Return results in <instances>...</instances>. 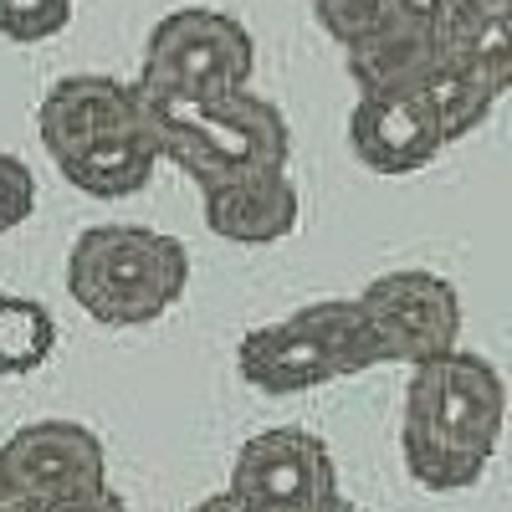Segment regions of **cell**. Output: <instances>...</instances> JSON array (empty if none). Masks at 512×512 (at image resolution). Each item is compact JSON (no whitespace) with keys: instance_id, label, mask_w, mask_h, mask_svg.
Wrapping results in <instances>:
<instances>
[{"instance_id":"30bf717a","label":"cell","mask_w":512,"mask_h":512,"mask_svg":"<svg viewBox=\"0 0 512 512\" xmlns=\"http://www.w3.org/2000/svg\"><path fill=\"white\" fill-rule=\"evenodd\" d=\"M349 149L374 175H415L446 149V139L425 98L415 88H400V93H359L349 113Z\"/></svg>"},{"instance_id":"9c48e42d","label":"cell","mask_w":512,"mask_h":512,"mask_svg":"<svg viewBox=\"0 0 512 512\" xmlns=\"http://www.w3.org/2000/svg\"><path fill=\"white\" fill-rule=\"evenodd\" d=\"M134 123H144V98L134 82H118L103 72H72V77H57L47 88V98H41L36 134L47 144V154L62 164V159L82 154L88 144L123 134Z\"/></svg>"},{"instance_id":"7c38bea8","label":"cell","mask_w":512,"mask_h":512,"mask_svg":"<svg viewBox=\"0 0 512 512\" xmlns=\"http://www.w3.org/2000/svg\"><path fill=\"white\" fill-rule=\"evenodd\" d=\"M200 205H205V226L236 246H277L282 236H292L297 216H303V200H297L287 169L200 190Z\"/></svg>"},{"instance_id":"7402d4cb","label":"cell","mask_w":512,"mask_h":512,"mask_svg":"<svg viewBox=\"0 0 512 512\" xmlns=\"http://www.w3.org/2000/svg\"><path fill=\"white\" fill-rule=\"evenodd\" d=\"M190 512H246V507H241V502H236L231 492H216V497H200V502H195Z\"/></svg>"},{"instance_id":"44dd1931","label":"cell","mask_w":512,"mask_h":512,"mask_svg":"<svg viewBox=\"0 0 512 512\" xmlns=\"http://www.w3.org/2000/svg\"><path fill=\"white\" fill-rule=\"evenodd\" d=\"M0 512H36V502L11 482V472H6V466H0Z\"/></svg>"},{"instance_id":"d6986e66","label":"cell","mask_w":512,"mask_h":512,"mask_svg":"<svg viewBox=\"0 0 512 512\" xmlns=\"http://www.w3.org/2000/svg\"><path fill=\"white\" fill-rule=\"evenodd\" d=\"M36 210V175L21 154L0 149V236L16 231L21 221H31Z\"/></svg>"},{"instance_id":"277c9868","label":"cell","mask_w":512,"mask_h":512,"mask_svg":"<svg viewBox=\"0 0 512 512\" xmlns=\"http://www.w3.org/2000/svg\"><path fill=\"white\" fill-rule=\"evenodd\" d=\"M236 369L262 395H308L333 379L374 369L354 297H323L277 323L251 328L236 344Z\"/></svg>"},{"instance_id":"5bb4252c","label":"cell","mask_w":512,"mask_h":512,"mask_svg":"<svg viewBox=\"0 0 512 512\" xmlns=\"http://www.w3.org/2000/svg\"><path fill=\"white\" fill-rule=\"evenodd\" d=\"M154 164H159V144H154V128H149V113H144V123L88 144L82 154L62 159L57 169L72 190L98 195V200H118V195H139L154 180Z\"/></svg>"},{"instance_id":"8992f818","label":"cell","mask_w":512,"mask_h":512,"mask_svg":"<svg viewBox=\"0 0 512 512\" xmlns=\"http://www.w3.org/2000/svg\"><path fill=\"white\" fill-rule=\"evenodd\" d=\"M354 308L364 318V338L374 349V364H425L456 349L461 338V297L446 277L400 267L374 277Z\"/></svg>"},{"instance_id":"e0dca14e","label":"cell","mask_w":512,"mask_h":512,"mask_svg":"<svg viewBox=\"0 0 512 512\" xmlns=\"http://www.w3.org/2000/svg\"><path fill=\"white\" fill-rule=\"evenodd\" d=\"M415 0H313V16L318 26L338 41V47H354L369 31L390 26L395 16H405Z\"/></svg>"},{"instance_id":"52a82bcc","label":"cell","mask_w":512,"mask_h":512,"mask_svg":"<svg viewBox=\"0 0 512 512\" xmlns=\"http://www.w3.org/2000/svg\"><path fill=\"white\" fill-rule=\"evenodd\" d=\"M226 492L246 512H313L338 497V466L323 436L303 425H272L236 451Z\"/></svg>"},{"instance_id":"7a4b0ae2","label":"cell","mask_w":512,"mask_h":512,"mask_svg":"<svg viewBox=\"0 0 512 512\" xmlns=\"http://www.w3.org/2000/svg\"><path fill=\"white\" fill-rule=\"evenodd\" d=\"M144 98V93H139ZM159 159L180 164L200 190H216L246 175L287 169V118L277 103L251 88L221 98H144Z\"/></svg>"},{"instance_id":"6da1fadb","label":"cell","mask_w":512,"mask_h":512,"mask_svg":"<svg viewBox=\"0 0 512 512\" xmlns=\"http://www.w3.org/2000/svg\"><path fill=\"white\" fill-rule=\"evenodd\" d=\"M502 420H507V384L492 359L451 349L441 359L415 364L400 415L405 472L425 492L477 487L487 461L497 456Z\"/></svg>"},{"instance_id":"ac0fdd59","label":"cell","mask_w":512,"mask_h":512,"mask_svg":"<svg viewBox=\"0 0 512 512\" xmlns=\"http://www.w3.org/2000/svg\"><path fill=\"white\" fill-rule=\"evenodd\" d=\"M72 0H0V36L6 41H47L67 31Z\"/></svg>"},{"instance_id":"5b68a950","label":"cell","mask_w":512,"mask_h":512,"mask_svg":"<svg viewBox=\"0 0 512 512\" xmlns=\"http://www.w3.org/2000/svg\"><path fill=\"white\" fill-rule=\"evenodd\" d=\"M251 72H256L251 31L216 6H185L154 21L134 88L144 98H221L241 93Z\"/></svg>"},{"instance_id":"603a6c76","label":"cell","mask_w":512,"mask_h":512,"mask_svg":"<svg viewBox=\"0 0 512 512\" xmlns=\"http://www.w3.org/2000/svg\"><path fill=\"white\" fill-rule=\"evenodd\" d=\"M313 512H364V507H354V502H349L344 492H338L333 502H323V507H313Z\"/></svg>"},{"instance_id":"3957f363","label":"cell","mask_w":512,"mask_h":512,"mask_svg":"<svg viewBox=\"0 0 512 512\" xmlns=\"http://www.w3.org/2000/svg\"><path fill=\"white\" fill-rule=\"evenodd\" d=\"M190 287L185 241L154 226H88L67 251L72 303L103 328H144L164 318Z\"/></svg>"},{"instance_id":"4fadbf2b","label":"cell","mask_w":512,"mask_h":512,"mask_svg":"<svg viewBox=\"0 0 512 512\" xmlns=\"http://www.w3.org/2000/svg\"><path fill=\"white\" fill-rule=\"evenodd\" d=\"M344 67H349L359 93L415 88V82L436 67V31H431V16H425V0H415V6L405 16H395L390 26H379L364 41L344 47Z\"/></svg>"},{"instance_id":"2e32d148","label":"cell","mask_w":512,"mask_h":512,"mask_svg":"<svg viewBox=\"0 0 512 512\" xmlns=\"http://www.w3.org/2000/svg\"><path fill=\"white\" fill-rule=\"evenodd\" d=\"M415 93L425 98V108L436 113L446 144H456V139L472 134V128H482L487 113H492V103H497V98L482 88V82H472V77L456 72V67H441V62L415 82Z\"/></svg>"},{"instance_id":"ba28073f","label":"cell","mask_w":512,"mask_h":512,"mask_svg":"<svg viewBox=\"0 0 512 512\" xmlns=\"http://www.w3.org/2000/svg\"><path fill=\"white\" fill-rule=\"evenodd\" d=\"M0 466H6L11 482L36 507L108 482V451L82 420H31V425H21V431L0 446Z\"/></svg>"},{"instance_id":"8fae6325","label":"cell","mask_w":512,"mask_h":512,"mask_svg":"<svg viewBox=\"0 0 512 512\" xmlns=\"http://www.w3.org/2000/svg\"><path fill=\"white\" fill-rule=\"evenodd\" d=\"M436 62L456 67L492 98L512 88V0H425Z\"/></svg>"},{"instance_id":"ffe728a7","label":"cell","mask_w":512,"mask_h":512,"mask_svg":"<svg viewBox=\"0 0 512 512\" xmlns=\"http://www.w3.org/2000/svg\"><path fill=\"white\" fill-rule=\"evenodd\" d=\"M36 512H128V502L103 482V487H88V492H72V497H57L47 507H36Z\"/></svg>"},{"instance_id":"9a60e30c","label":"cell","mask_w":512,"mask_h":512,"mask_svg":"<svg viewBox=\"0 0 512 512\" xmlns=\"http://www.w3.org/2000/svg\"><path fill=\"white\" fill-rule=\"evenodd\" d=\"M57 349V318L47 303L21 292L0 297V374H31Z\"/></svg>"}]
</instances>
